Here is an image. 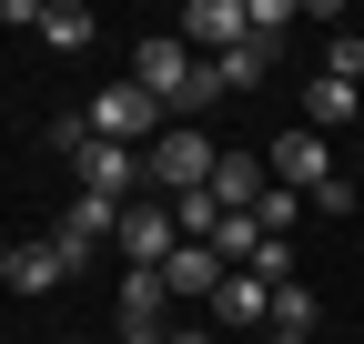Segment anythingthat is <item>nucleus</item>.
I'll return each mask as SVG.
<instances>
[{"instance_id":"nucleus-8","label":"nucleus","mask_w":364,"mask_h":344,"mask_svg":"<svg viewBox=\"0 0 364 344\" xmlns=\"http://www.w3.org/2000/svg\"><path fill=\"white\" fill-rule=\"evenodd\" d=\"M223 274H233V264H223L213 243H172V264H162L172 304H213V294H223Z\"/></svg>"},{"instance_id":"nucleus-5","label":"nucleus","mask_w":364,"mask_h":344,"mask_svg":"<svg viewBox=\"0 0 364 344\" xmlns=\"http://www.w3.org/2000/svg\"><path fill=\"white\" fill-rule=\"evenodd\" d=\"M263 172H273L284 193H304V203H314V193L334 183V142H324V132H304V122H294V132L273 142V152H263Z\"/></svg>"},{"instance_id":"nucleus-26","label":"nucleus","mask_w":364,"mask_h":344,"mask_svg":"<svg viewBox=\"0 0 364 344\" xmlns=\"http://www.w3.org/2000/svg\"><path fill=\"white\" fill-rule=\"evenodd\" d=\"M61 344H71V334H61Z\"/></svg>"},{"instance_id":"nucleus-9","label":"nucleus","mask_w":364,"mask_h":344,"mask_svg":"<svg viewBox=\"0 0 364 344\" xmlns=\"http://www.w3.org/2000/svg\"><path fill=\"white\" fill-rule=\"evenodd\" d=\"M71 172H81V193H91V203H122L132 183H142V152H122V142H91Z\"/></svg>"},{"instance_id":"nucleus-17","label":"nucleus","mask_w":364,"mask_h":344,"mask_svg":"<svg viewBox=\"0 0 364 344\" xmlns=\"http://www.w3.org/2000/svg\"><path fill=\"white\" fill-rule=\"evenodd\" d=\"M213 71H223V92H253V81L273 71V51H263V41H233V51H223Z\"/></svg>"},{"instance_id":"nucleus-2","label":"nucleus","mask_w":364,"mask_h":344,"mask_svg":"<svg viewBox=\"0 0 364 344\" xmlns=\"http://www.w3.org/2000/svg\"><path fill=\"white\" fill-rule=\"evenodd\" d=\"M81 122H91V142H122V152H152L172 112H162L152 92H132V81H112V92H91V102H81Z\"/></svg>"},{"instance_id":"nucleus-20","label":"nucleus","mask_w":364,"mask_h":344,"mask_svg":"<svg viewBox=\"0 0 364 344\" xmlns=\"http://www.w3.org/2000/svg\"><path fill=\"white\" fill-rule=\"evenodd\" d=\"M324 81H354V92H364V31H334L324 41Z\"/></svg>"},{"instance_id":"nucleus-13","label":"nucleus","mask_w":364,"mask_h":344,"mask_svg":"<svg viewBox=\"0 0 364 344\" xmlns=\"http://www.w3.org/2000/svg\"><path fill=\"white\" fill-rule=\"evenodd\" d=\"M0 284H11V294H51V284H71V264H61L51 243H11V264H0Z\"/></svg>"},{"instance_id":"nucleus-16","label":"nucleus","mask_w":364,"mask_h":344,"mask_svg":"<svg viewBox=\"0 0 364 344\" xmlns=\"http://www.w3.org/2000/svg\"><path fill=\"white\" fill-rule=\"evenodd\" d=\"M324 304H314V284H273V334H314Z\"/></svg>"},{"instance_id":"nucleus-11","label":"nucleus","mask_w":364,"mask_h":344,"mask_svg":"<svg viewBox=\"0 0 364 344\" xmlns=\"http://www.w3.org/2000/svg\"><path fill=\"white\" fill-rule=\"evenodd\" d=\"M213 314H223V334H253V324H273V284H263V274H223Z\"/></svg>"},{"instance_id":"nucleus-22","label":"nucleus","mask_w":364,"mask_h":344,"mask_svg":"<svg viewBox=\"0 0 364 344\" xmlns=\"http://www.w3.org/2000/svg\"><path fill=\"white\" fill-rule=\"evenodd\" d=\"M51 152H61V162H81V152H91V122H81V112H61V122H51Z\"/></svg>"},{"instance_id":"nucleus-4","label":"nucleus","mask_w":364,"mask_h":344,"mask_svg":"<svg viewBox=\"0 0 364 344\" xmlns=\"http://www.w3.org/2000/svg\"><path fill=\"white\" fill-rule=\"evenodd\" d=\"M112 233H122V203H91V193H71V203H61V223H51V233H41V243H51V253H61V264L81 274V264H91V253H102Z\"/></svg>"},{"instance_id":"nucleus-6","label":"nucleus","mask_w":364,"mask_h":344,"mask_svg":"<svg viewBox=\"0 0 364 344\" xmlns=\"http://www.w3.org/2000/svg\"><path fill=\"white\" fill-rule=\"evenodd\" d=\"M112 243H122V264H142V274H162V264H172V243H182V233H172V203H162V193H142V203H122V233H112Z\"/></svg>"},{"instance_id":"nucleus-14","label":"nucleus","mask_w":364,"mask_h":344,"mask_svg":"<svg viewBox=\"0 0 364 344\" xmlns=\"http://www.w3.org/2000/svg\"><path fill=\"white\" fill-rule=\"evenodd\" d=\"M122 324H172V284L132 264V274H122Z\"/></svg>"},{"instance_id":"nucleus-19","label":"nucleus","mask_w":364,"mask_h":344,"mask_svg":"<svg viewBox=\"0 0 364 344\" xmlns=\"http://www.w3.org/2000/svg\"><path fill=\"white\" fill-rule=\"evenodd\" d=\"M253 223H263V243H284V233L304 223V193H284V183H273V193L253 203Z\"/></svg>"},{"instance_id":"nucleus-15","label":"nucleus","mask_w":364,"mask_h":344,"mask_svg":"<svg viewBox=\"0 0 364 344\" xmlns=\"http://www.w3.org/2000/svg\"><path fill=\"white\" fill-rule=\"evenodd\" d=\"M91 31L102 21H91L81 0H41V41H51V51H91Z\"/></svg>"},{"instance_id":"nucleus-23","label":"nucleus","mask_w":364,"mask_h":344,"mask_svg":"<svg viewBox=\"0 0 364 344\" xmlns=\"http://www.w3.org/2000/svg\"><path fill=\"white\" fill-rule=\"evenodd\" d=\"M354 203H364V183H354V172H334V183L314 193V213H354Z\"/></svg>"},{"instance_id":"nucleus-25","label":"nucleus","mask_w":364,"mask_h":344,"mask_svg":"<svg viewBox=\"0 0 364 344\" xmlns=\"http://www.w3.org/2000/svg\"><path fill=\"white\" fill-rule=\"evenodd\" d=\"M263 344H314V334H263Z\"/></svg>"},{"instance_id":"nucleus-1","label":"nucleus","mask_w":364,"mask_h":344,"mask_svg":"<svg viewBox=\"0 0 364 344\" xmlns=\"http://www.w3.org/2000/svg\"><path fill=\"white\" fill-rule=\"evenodd\" d=\"M213 142H203V122H162V142L142 152V193H162V203H182V193H213Z\"/></svg>"},{"instance_id":"nucleus-24","label":"nucleus","mask_w":364,"mask_h":344,"mask_svg":"<svg viewBox=\"0 0 364 344\" xmlns=\"http://www.w3.org/2000/svg\"><path fill=\"white\" fill-rule=\"evenodd\" d=\"M162 344H223V334H213V324H172Z\"/></svg>"},{"instance_id":"nucleus-3","label":"nucleus","mask_w":364,"mask_h":344,"mask_svg":"<svg viewBox=\"0 0 364 344\" xmlns=\"http://www.w3.org/2000/svg\"><path fill=\"white\" fill-rule=\"evenodd\" d=\"M193 71H203V61L182 51V31H142V41H132V71H122V81H132V92H152V102L172 112L182 92H193Z\"/></svg>"},{"instance_id":"nucleus-10","label":"nucleus","mask_w":364,"mask_h":344,"mask_svg":"<svg viewBox=\"0 0 364 344\" xmlns=\"http://www.w3.org/2000/svg\"><path fill=\"white\" fill-rule=\"evenodd\" d=\"M263 193H273V172H263V152H223V162H213V203H223V213H253Z\"/></svg>"},{"instance_id":"nucleus-7","label":"nucleus","mask_w":364,"mask_h":344,"mask_svg":"<svg viewBox=\"0 0 364 344\" xmlns=\"http://www.w3.org/2000/svg\"><path fill=\"white\" fill-rule=\"evenodd\" d=\"M172 31H182V51H193V61H223L233 41H253V31H243V0H182Z\"/></svg>"},{"instance_id":"nucleus-12","label":"nucleus","mask_w":364,"mask_h":344,"mask_svg":"<svg viewBox=\"0 0 364 344\" xmlns=\"http://www.w3.org/2000/svg\"><path fill=\"white\" fill-rule=\"evenodd\" d=\"M344 122H364V92H354V81H324V71H314V92H304V132H344Z\"/></svg>"},{"instance_id":"nucleus-18","label":"nucleus","mask_w":364,"mask_h":344,"mask_svg":"<svg viewBox=\"0 0 364 344\" xmlns=\"http://www.w3.org/2000/svg\"><path fill=\"white\" fill-rule=\"evenodd\" d=\"M172 233H182V243H213V233H223V203H213V193H182V203H172Z\"/></svg>"},{"instance_id":"nucleus-21","label":"nucleus","mask_w":364,"mask_h":344,"mask_svg":"<svg viewBox=\"0 0 364 344\" xmlns=\"http://www.w3.org/2000/svg\"><path fill=\"white\" fill-rule=\"evenodd\" d=\"M243 31L263 41V51H273V41H284V31H294V0H243Z\"/></svg>"}]
</instances>
